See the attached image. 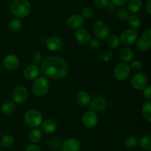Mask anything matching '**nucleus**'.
<instances>
[{"mask_svg": "<svg viewBox=\"0 0 151 151\" xmlns=\"http://www.w3.org/2000/svg\"><path fill=\"white\" fill-rule=\"evenodd\" d=\"M43 74L53 79H61L69 73V67L66 60L58 56H50L46 58L41 65Z\"/></svg>", "mask_w": 151, "mask_h": 151, "instance_id": "1", "label": "nucleus"}, {"mask_svg": "<svg viewBox=\"0 0 151 151\" xmlns=\"http://www.w3.org/2000/svg\"><path fill=\"white\" fill-rule=\"evenodd\" d=\"M10 10L15 16L23 19L30 11V4L28 0H13L10 4Z\"/></svg>", "mask_w": 151, "mask_h": 151, "instance_id": "2", "label": "nucleus"}, {"mask_svg": "<svg viewBox=\"0 0 151 151\" xmlns=\"http://www.w3.org/2000/svg\"><path fill=\"white\" fill-rule=\"evenodd\" d=\"M25 123L31 128H37L43 122V115L41 111L35 109L29 110L24 116Z\"/></svg>", "mask_w": 151, "mask_h": 151, "instance_id": "3", "label": "nucleus"}, {"mask_svg": "<svg viewBox=\"0 0 151 151\" xmlns=\"http://www.w3.org/2000/svg\"><path fill=\"white\" fill-rule=\"evenodd\" d=\"M49 86H50V84L47 78L44 77H39L36 78L32 83V92L37 97H42L47 93Z\"/></svg>", "mask_w": 151, "mask_h": 151, "instance_id": "4", "label": "nucleus"}, {"mask_svg": "<svg viewBox=\"0 0 151 151\" xmlns=\"http://www.w3.org/2000/svg\"><path fill=\"white\" fill-rule=\"evenodd\" d=\"M94 33L99 39H105L110 35L111 29L109 25L102 20L97 21L93 27Z\"/></svg>", "mask_w": 151, "mask_h": 151, "instance_id": "5", "label": "nucleus"}, {"mask_svg": "<svg viewBox=\"0 0 151 151\" xmlns=\"http://www.w3.org/2000/svg\"><path fill=\"white\" fill-rule=\"evenodd\" d=\"M137 48L141 52H145L151 48V29H147L137 40Z\"/></svg>", "mask_w": 151, "mask_h": 151, "instance_id": "6", "label": "nucleus"}, {"mask_svg": "<svg viewBox=\"0 0 151 151\" xmlns=\"http://www.w3.org/2000/svg\"><path fill=\"white\" fill-rule=\"evenodd\" d=\"M147 82L148 79L146 74L141 72H137L131 79V85L136 90L138 91L144 90L147 87Z\"/></svg>", "mask_w": 151, "mask_h": 151, "instance_id": "7", "label": "nucleus"}, {"mask_svg": "<svg viewBox=\"0 0 151 151\" xmlns=\"http://www.w3.org/2000/svg\"><path fill=\"white\" fill-rule=\"evenodd\" d=\"M29 93L27 89L23 86H18L12 91V98L15 103L22 104L27 100Z\"/></svg>", "mask_w": 151, "mask_h": 151, "instance_id": "8", "label": "nucleus"}, {"mask_svg": "<svg viewBox=\"0 0 151 151\" xmlns=\"http://www.w3.org/2000/svg\"><path fill=\"white\" fill-rule=\"evenodd\" d=\"M137 38H138V32L137 29L131 28V29H125L122 32L119 41H121L124 45L130 46L137 41Z\"/></svg>", "mask_w": 151, "mask_h": 151, "instance_id": "9", "label": "nucleus"}, {"mask_svg": "<svg viewBox=\"0 0 151 151\" xmlns=\"http://www.w3.org/2000/svg\"><path fill=\"white\" fill-rule=\"evenodd\" d=\"M114 76L118 81H123L128 79L131 74V69L128 64L125 63H120L116 65L114 69Z\"/></svg>", "mask_w": 151, "mask_h": 151, "instance_id": "10", "label": "nucleus"}, {"mask_svg": "<svg viewBox=\"0 0 151 151\" xmlns=\"http://www.w3.org/2000/svg\"><path fill=\"white\" fill-rule=\"evenodd\" d=\"M108 102L106 99L103 96H98L91 100L89 105H88V108L90 110L94 112H101L106 110Z\"/></svg>", "mask_w": 151, "mask_h": 151, "instance_id": "11", "label": "nucleus"}, {"mask_svg": "<svg viewBox=\"0 0 151 151\" xmlns=\"http://www.w3.org/2000/svg\"><path fill=\"white\" fill-rule=\"evenodd\" d=\"M20 63L19 57L16 55L9 54L3 59V65L8 70H14L17 69Z\"/></svg>", "mask_w": 151, "mask_h": 151, "instance_id": "12", "label": "nucleus"}, {"mask_svg": "<svg viewBox=\"0 0 151 151\" xmlns=\"http://www.w3.org/2000/svg\"><path fill=\"white\" fill-rule=\"evenodd\" d=\"M82 121L83 125L86 128H91L96 126L98 122V118L97 115L95 112L90 111H86L83 114L82 118Z\"/></svg>", "mask_w": 151, "mask_h": 151, "instance_id": "13", "label": "nucleus"}, {"mask_svg": "<svg viewBox=\"0 0 151 151\" xmlns=\"http://www.w3.org/2000/svg\"><path fill=\"white\" fill-rule=\"evenodd\" d=\"M63 41L58 36H52L47 39L46 46L50 51L56 52L60 50L63 47Z\"/></svg>", "mask_w": 151, "mask_h": 151, "instance_id": "14", "label": "nucleus"}, {"mask_svg": "<svg viewBox=\"0 0 151 151\" xmlns=\"http://www.w3.org/2000/svg\"><path fill=\"white\" fill-rule=\"evenodd\" d=\"M40 74V69L36 64H31L28 66L24 72V76L28 81H33L38 78Z\"/></svg>", "mask_w": 151, "mask_h": 151, "instance_id": "15", "label": "nucleus"}, {"mask_svg": "<svg viewBox=\"0 0 151 151\" xmlns=\"http://www.w3.org/2000/svg\"><path fill=\"white\" fill-rule=\"evenodd\" d=\"M75 38L79 44H82V45L87 44L88 43H89L90 40H91L89 32L86 29H81V28L76 30L75 33Z\"/></svg>", "mask_w": 151, "mask_h": 151, "instance_id": "16", "label": "nucleus"}, {"mask_svg": "<svg viewBox=\"0 0 151 151\" xmlns=\"http://www.w3.org/2000/svg\"><path fill=\"white\" fill-rule=\"evenodd\" d=\"M81 145L75 138H69L65 140L62 146V151H80Z\"/></svg>", "mask_w": 151, "mask_h": 151, "instance_id": "17", "label": "nucleus"}, {"mask_svg": "<svg viewBox=\"0 0 151 151\" xmlns=\"http://www.w3.org/2000/svg\"><path fill=\"white\" fill-rule=\"evenodd\" d=\"M84 23V19L81 15L75 14L68 19L67 24L72 29H78L81 28Z\"/></svg>", "mask_w": 151, "mask_h": 151, "instance_id": "18", "label": "nucleus"}, {"mask_svg": "<svg viewBox=\"0 0 151 151\" xmlns=\"http://www.w3.org/2000/svg\"><path fill=\"white\" fill-rule=\"evenodd\" d=\"M76 101L78 104L81 106H87L91 102V97L86 91H81L77 94Z\"/></svg>", "mask_w": 151, "mask_h": 151, "instance_id": "19", "label": "nucleus"}, {"mask_svg": "<svg viewBox=\"0 0 151 151\" xmlns=\"http://www.w3.org/2000/svg\"><path fill=\"white\" fill-rule=\"evenodd\" d=\"M57 122L51 119H47L42 122V129L47 134H52L57 129Z\"/></svg>", "mask_w": 151, "mask_h": 151, "instance_id": "20", "label": "nucleus"}, {"mask_svg": "<svg viewBox=\"0 0 151 151\" xmlns=\"http://www.w3.org/2000/svg\"><path fill=\"white\" fill-rule=\"evenodd\" d=\"M119 57H120L121 60H123L125 63H128L134 58V52L129 47H125L121 49L120 52H119Z\"/></svg>", "mask_w": 151, "mask_h": 151, "instance_id": "21", "label": "nucleus"}, {"mask_svg": "<svg viewBox=\"0 0 151 151\" xmlns=\"http://www.w3.org/2000/svg\"><path fill=\"white\" fill-rule=\"evenodd\" d=\"M41 138H42V133L37 128L31 129L28 134V139L32 143L38 142L41 139Z\"/></svg>", "mask_w": 151, "mask_h": 151, "instance_id": "22", "label": "nucleus"}, {"mask_svg": "<svg viewBox=\"0 0 151 151\" xmlns=\"http://www.w3.org/2000/svg\"><path fill=\"white\" fill-rule=\"evenodd\" d=\"M1 109L3 114L6 115H10L14 113V111H16V106H15V103H13V102L7 101L3 103Z\"/></svg>", "mask_w": 151, "mask_h": 151, "instance_id": "23", "label": "nucleus"}, {"mask_svg": "<svg viewBox=\"0 0 151 151\" xmlns=\"http://www.w3.org/2000/svg\"><path fill=\"white\" fill-rule=\"evenodd\" d=\"M128 24L133 29H137L141 25V19L139 16L137 14H131L129 15V17L127 19Z\"/></svg>", "mask_w": 151, "mask_h": 151, "instance_id": "24", "label": "nucleus"}, {"mask_svg": "<svg viewBox=\"0 0 151 151\" xmlns=\"http://www.w3.org/2000/svg\"><path fill=\"white\" fill-rule=\"evenodd\" d=\"M128 7L133 13H137L139 12L142 7L141 0H129L128 3Z\"/></svg>", "mask_w": 151, "mask_h": 151, "instance_id": "25", "label": "nucleus"}, {"mask_svg": "<svg viewBox=\"0 0 151 151\" xmlns=\"http://www.w3.org/2000/svg\"><path fill=\"white\" fill-rule=\"evenodd\" d=\"M14 138L12 135L7 134V135L4 136L0 140V145L4 148L10 147L13 144H14Z\"/></svg>", "mask_w": 151, "mask_h": 151, "instance_id": "26", "label": "nucleus"}, {"mask_svg": "<svg viewBox=\"0 0 151 151\" xmlns=\"http://www.w3.org/2000/svg\"><path fill=\"white\" fill-rule=\"evenodd\" d=\"M22 27V22L19 19H13L8 24V28L11 32H16L20 30Z\"/></svg>", "mask_w": 151, "mask_h": 151, "instance_id": "27", "label": "nucleus"}, {"mask_svg": "<svg viewBox=\"0 0 151 151\" xmlns=\"http://www.w3.org/2000/svg\"><path fill=\"white\" fill-rule=\"evenodd\" d=\"M124 144H125V147L128 149L135 148L138 145L139 140L137 137H134V136H129L125 139Z\"/></svg>", "mask_w": 151, "mask_h": 151, "instance_id": "28", "label": "nucleus"}, {"mask_svg": "<svg viewBox=\"0 0 151 151\" xmlns=\"http://www.w3.org/2000/svg\"><path fill=\"white\" fill-rule=\"evenodd\" d=\"M143 116L147 122L151 121V102L148 101L145 103L142 109Z\"/></svg>", "mask_w": 151, "mask_h": 151, "instance_id": "29", "label": "nucleus"}, {"mask_svg": "<svg viewBox=\"0 0 151 151\" xmlns=\"http://www.w3.org/2000/svg\"><path fill=\"white\" fill-rule=\"evenodd\" d=\"M139 145L144 150L150 151L151 150V137L145 136L139 140Z\"/></svg>", "mask_w": 151, "mask_h": 151, "instance_id": "30", "label": "nucleus"}, {"mask_svg": "<svg viewBox=\"0 0 151 151\" xmlns=\"http://www.w3.org/2000/svg\"><path fill=\"white\" fill-rule=\"evenodd\" d=\"M120 41H119V38H118L117 35H111L109 36V39H108V45H109V48L111 50H116L119 47Z\"/></svg>", "mask_w": 151, "mask_h": 151, "instance_id": "31", "label": "nucleus"}, {"mask_svg": "<svg viewBox=\"0 0 151 151\" xmlns=\"http://www.w3.org/2000/svg\"><path fill=\"white\" fill-rule=\"evenodd\" d=\"M116 16H117L118 19H120V20L125 21L129 17V12L128 11V10L125 8L119 9L117 11V13H116Z\"/></svg>", "mask_w": 151, "mask_h": 151, "instance_id": "32", "label": "nucleus"}, {"mask_svg": "<svg viewBox=\"0 0 151 151\" xmlns=\"http://www.w3.org/2000/svg\"><path fill=\"white\" fill-rule=\"evenodd\" d=\"M130 66V69L131 71H133V72H139L142 68V63L141 61L139 60H134L132 63H131V66Z\"/></svg>", "mask_w": 151, "mask_h": 151, "instance_id": "33", "label": "nucleus"}, {"mask_svg": "<svg viewBox=\"0 0 151 151\" xmlns=\"http://www.w3.org/2000/svg\"><path fill=\"white\" fill-rule=\"evenodd\" d=\"M94 15V11L91 7H86L82 11V17L85 18V19H91Z\"/></svg>", "mask_w": 151, "mask_h": 151, "instance_id": "34", "label": "nucleus"}, {"mask_svg": "<svg viewBox=\"0 0 151 151\" xmlns=\"http://www.w3.org/2000/svg\"><path fill=\"white\" fill-rule=\"evenodd\" d=\"M109 2H110V0H94L95 5L100 9L106 8Z\"/></svg>", "mask_w": 151, "mask_h": 151, "instance_id": "35", "label": "nucleus"}, {"mask_svg": "<svg viewBox=\"0 0 151 151\" xmlns=\"http://www.w3.org/2000/svg\"><path fill=\"white\" fill-rule=\"evenodd\" d=\"M89 44L90 47L94 50H99L100 48V47H101V43H100V41L98 39H95V38L90 40Z\"/></svg>", "mask_w": 151, "mask_h": 151, "instance_id": "36", "label": "nucleus"}, {"mask_svg": "<svg viewBox=\"0 0 151 151\" xmlns=\"http://www.w3.org/2000/svg\"><path fill=\"white\" fill-rule=\"evenodd\" d=\"M143 96L145 99L148 100L149 101L151 100V86H148L146 87L143 91Z\"/></svg>", "mask_w": 151, "mask_h": 151, "instance_id": "37", "label": "nucleus"}, {"mask_svg": "<svg viewBox=\"0 0 151 151\" xmlns=\"http://www.w3.org/2000/svg\"><path fill=\"white\" fill-rule=\"evenodd\" d=\"M100 58L101 60H103V61H109V60H111L112 54L109 52H106L100 55Z\"/></svg>", "mask_w": 151, "mask_h": 151, "instance_id": "38", "label": "nucleus"}, {"mask_svg": "<svg viewBox=\"0 0 151 151\" xmlns=\"http://www.w3.org/2000/svg\"><path fill=\"white\" fill-rule=\"evenodd\" d=\"M128 0H111V2L113 3L114 5L116 6H122L124 5L128 2Z\"/></svg>", "mask_w": 151, "mask_h": 151, "instance_id": "39", "label": "nucleus"}, {"mask_svg": "<svg viewBox=\"0 0 151 151\" xmlns=\"http://www.w3.org/2000/svg\"><path fill=\"white\" fill-rule=\"evenodd\" d=\"M25 151H41L40 147L35 145H30L26 148Z\"/></svg>", "mask_w": 151, "mask_h": 151, "instance_id": "40", "label": "nucleus"}, {"mask_svg": "<svg viewBox=\"0 0 151 151\" xmlns=\"http://www.w3.org/2000/svg\"><path fill=\"white\" fill-rule=\"evenodd\" d=\"M32 60L35 62V63H40L41 60V55L40 53H35L33 56V58H32Z\"/></svg>", "mask_w": 151, "mask_h": 151, "instance_id": "41", "label": "nucleus"}, {"mask_svg": "<svg viewBox=\"0 0 151 151\" xmlns=\"http://www.w3.org/2000/svg\"><path fill=\"white\" fill-rule=\"evenodd\" d=\"M145 9L148 14H151V0H148L145 5Z\"/></svg>", "mask_w": 151, "mask_h": 151, "instance_id": "42", "label": "nucleus"}, {"mask_svg": "<svg viewBox=\"0 0 151 151\" xmlns=\"http://www.w3.org/2000/svg\"><path fill=\"white\" fill-rule=\"evenodd\" d=\"M114 7H115V5L113 4V3L109 2V4H108V6L106 8H107L109 10H110V11H112V10H114Z\"/></svg>", "mask_w": 151, "mask_h": 151, "instance_id": "43", "label": "nucleus"}]
</instances>
